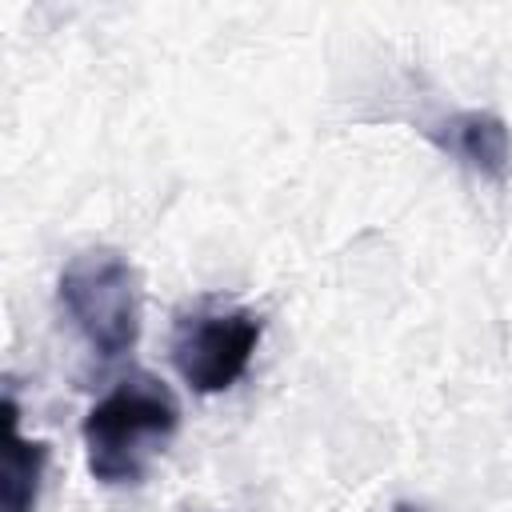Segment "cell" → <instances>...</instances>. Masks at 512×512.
<instances>
[{
	"label": "cell",
	"mask_w": 512,
	"mask_h": 512,
	"mask_svg": "<svg viewBox=\"0 0 512 512\" xmlns=\"http://www.w3.org/2000/svg\"><path fill=\"white\" fill-rule=\"evenodd\" d=\"M180 428V404L160 376L132 372L84 416V456L100 484H140Z\"/></svg>",
	"instance_id": "cell-1"
},
{
	"label": "cell",
	"mask_w": 512,
	"mask_h": 512,
	"mask_svg": "<svg viewBox=\"0 0 512 512\" xmlns=\"http://www.w3.org/2000/svg\"><path fill=\"white\" fill-rule=\"evenodd\" d=\"M392 512H428L424 504H412V500H400V504H392Z\"/></svg>",
	"instance_id": "cell-6"
},
{
	"label": "cell",
	"mask_w": 512,
	"mask_h": 512,
	"mask_svg": "<svg viewBox=\"0 0 512 512\" xmlns=\"http://www.w3.org/2000/svg\"><path fill=\"white\" fill-rule=\"evenodd\" d=\"M4 464H0V512H36L48 444L20 432V404L12 388L4 392Z\"/></svg>",
	"instance_id": "cell-5"
},
{
	"label": "cell",
	"mask_w": 512,
	"mask_h": 512,
	"mask_svg": "<svg viewBox=\"0 0 512 512\" xmlns=\"http://www.w3.org/2000/svg\"><path fill=\"white\" fill-rule=\"evenodd\" d=\"M260 332L264 320L252 308H200L176 324L172 364L192 392H228L248 372Z\"/></svg>",
	"instance_id": "cell-3"
},
{
	"label": "cell",
	"mask_w": 512,
	"mask_h": 512,
	"mask_svg": "<svg viewBox=\"0 0 512 512\" xmlns=\"http://www.w3.org/2000/svg\"><path fill=\"white\" fill-rule=\"evenodd\" d=\"M72 328L104 356H124L140 340V276L116 248L76 252L56 284Z\"/></svg>",
	"instance_id": "cell-2"
},
{
	"label": "cell",
	"mask_w": 512,
	"mask_h": 512,
	"mask_svg": "<svg viewBox=\"0 0 512 512\" xmlns=\"http://www.w3.org/2000/svg\"><path fill=\"white\" fill-rule=\"evenodd\" d=\"M432 140L440 152H448L456 164H464L488 184H504L512 172V132L488 108L452 112L432 128Z\"/></svg>",
	"instance_id": "cell-4"
}]
</instances>
